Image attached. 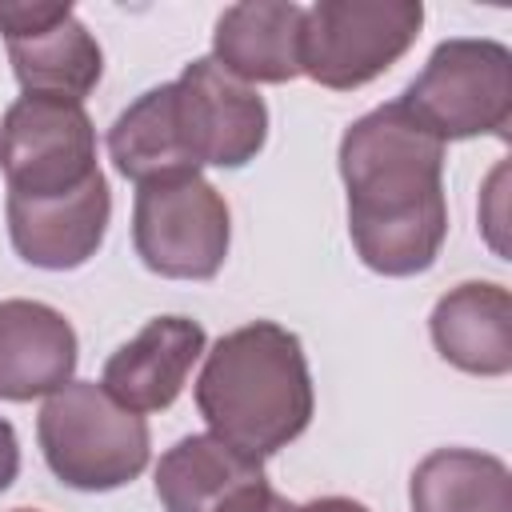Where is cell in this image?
<instances>
[{
	"label": "cell",
	"mask_w": 512,
	"mask_h": 512,
	"mask_svg": "<svg viewBox=\"0 0 512 512\" xmlns=\"http://www.w3.org/2000/svg\"><path fill=\"white\" fill-rule=\"evenodd\" d=\"M336 160L360 264L380 276L428 272L448 236L444 144L392 100L344 128Z\"/></svg>",
	"instance_id": "1"
},
{
	"label": "cell",
	"mask_w": 512,
	"mask_h": 512,
	"mask_svg": "<svg viewBox=\"0 0 512 512\" xmlns=\"http://www.w3.org/2000/svg\"><path fill=\"white\" fill-rule=\"evenodd\" d=\"M80 360L64 312L40 300H0V400L28 404L60 392Z\"/></svg>",
	"instance_id": "13"
},
{
	"label": "cell",
	"mask_w": 512,
	"mask_h": 512,
	"mask_svg": "<svg viewBox=\"0 0 512 512\" xmlns=\"http://www.w3.org/2000/svg\"><path fill=\"white\" fill-rule=\"evenodd\" d=\"M0 36L24 96L84 104L104 76V52L72 4H0Z\"/></svg>",
	"instance_id": "9"
},
{
	"label": "cell",
	"mask_w": 512,
	"mask_h": 512,
	"mask_svg": "<svg viewBox=\"0 0 512 512\" xmlns=\"http://www.w3.org/2000/svg\"><path fill=\"white\" fill-rule=\"evenodd\" d=\"M172 116L180 148L196 168H244L268 140L264 96L228 76L212 56L184 64V72L172 80Z\"/></svg>",
	"instance_id": "8"
},
{
	"label": "cell",
	"mask_w": 512,
	"mask_h": 512,
	"mask_svg": "<svg viewBox=\"0 0 512 512\" xmlns=\"http://www.w3.org/2000/svg\"><path fill=\"white\" fill-rule=\"evenodd\" d=\"M108 156L124 180L136 188L168 176H196L200 168L184 156L176 116H172V80L136 96L108 128Z\"/></svg>",
	"instance_id": "17"
},
{
	"label": "cell",
	"mask_w": 512,
	"mask_h": 512,
	"mask_svg": "<svg viewBox=\"0 0 512 512\" xmlns=\"http://www.w3.org/2000/svg\"><path fill=\"white\" fill-rule=\"evenodd\" d=\"M16 472H20V444H16L12 424L0 416V492H8V488H12Z\"/></svg>",
	"instance_id": "18"
},
{
	"label": "cell",
	"mask_w": 512,
	"mask_h": 512,
	"mask_svg": "<svg viewBox=\"0 0 512 512\" xmlns=\"http://www.w3.org/2000/svg\"><path fill=\"white\" fill-rule=\"evenodd\" d=\"M4 212H8L12 248L24 264L48 272H72L100 252L112 220V192L100 172L68 196H52V200L8 196Z\"/></svg>",
	"instance_id": "11"
},
{
	"label": "cell",
	"mask_w": 512,
	"mask_h": 512,
	"mask_svg": "<svg viewBox=\"0 0 512 512\" xmlns=\"http://www.w3.org/2000/svg\"><path fill=\"white\" fill-rule=\"evenodd\" d=\"M304 8L292 0L228 4L212 32V60L244 84H288L300 76Z\"/></svg>",
	"instance_id": "15"
},
{
	"label": "cell",
	"mask_w": 512,
	"mask_h": 512,
	"mask_svg": "<svg viewBox=\"0 0 512 512\" xmlns=\"http://www.w3.org/2000/svg\"><path fill=\"white\" fill-rule=\"evenodd\" d=\"M428 332L436 352L468 376L512 372V296L504 284L464 280L448 288L428 316Z\"/></svg>",
	"instance_id": "14"
},
{
	"label": "cell",
	"mask_w": 512,
	"mask_h": 512,
	"mask_svg": "<svg viewBox=\"0 0 512 512\" xmlns=\"http://www.w3.org/2000/svg\"><path fill=\"white\" fill-rule=\"evenodd\" d=\"M412 512H512V472L476 448H436L408 480Z\"/></svg>",
	"instance_id": "16"
},
{
	"label": "cell",
	"mask_w": 512,
	"mask_h": 512,
	"mask_svg": "<svg viewBox=\"0 0 512 512\" xmlns=\"http://www.w3.org/2000/svg\"><path fill=\"white\" fill-rule=\"evenodd\" d=\"M0 172L8 196L52 200L100 176L96 128L84 104L56 96H20L0 120Z\"/></svg>",
	"instance_id": "7"
},
{
	"label": "cell",
	"mask_w": 512,
	"mask_h": 512,
	"mask_svg": "<svg viewBox=\"0 0 512 512\" xmlns=\"http://www.w3.org/2000/svg\"><path fill=\"white\" fill-rule=\"evenodd\" d=\"M400 108L440 144L472 136H508L512 124V52L500 40H440L424 72L404 88Z\"/></svg>",
	"instance_id": "4"
},
{
	"label": "cell",
	"mask_w": 512,
	"mask_h": 512,
	"mask_svg": "<svg viewBox=\"0 0 512 512\" xmlns=\"http://www.w3.org/2000/svg\"><path fill=\"white\" fill-rule=\"evenodd\" d=\"M192 396L212 436L260 460L288 448L316 412L304 344L276 320L224 332L204 352Z\"/></svg>",
	"instance_id": "2"
},
{
	"label": "cell",
	"mask_w": 512,
	"mask_h": 512,
	"mask_svg": "<svg viewBox=\"0 0 512 512\" xmlns=\"http://www.w3.org/2000/svg\"><path fill=\"white\" fill-rule=\"evenodd\" d=\"M36 440L52 476L76 492L132 484L152 456L148 420L104 392L96 380H68L36 416Z\"/></svg>",
	"instance_id": "3"
},
{
	"label": "cell",
	"mask_w": 512,
	"mask_h": 512,
	"mask_svg": "<svg viewBox=\"0 0 512 512\" xmlns=\"http://www.w3.org/2000/svg\"><path fill=\"white\" fill-rule=\"evenodd\" d=\"M208 352V336L188 316H156L104 360V392L132 412H164L188 384L192 364Z\"/></svg>",
	"instance_id": "12"
},
{
	"label": "cell",
	"mask_w": 512,
	"mask_h": 512,
	"mask_svg": "<svg viewBox=\"0 0 512 512\" xmlns=\"http://www.w3.org/2000/svg\"><path fill=\"white\" fill-rule=\"evenodd\" d=\"M228 240V204L200 172L148 180L136 188L132 244L148 272L164 280H212L224 268Z\"/></svg>",
	"instance_id": "6"
},
{
	"label": "cell",
	"mask_w": 512,
	"mask_h": 512,
	"mask_svg": "<svg viewBox=\"0 0 512 512\" xmlns=\"http://www.w3.org/2000/svg\"><path fill=\"white\" fill-rule=\"evenodd\" d=\"M284 512H368V508L360 500H352V496H316L308 504H292L288 500Z\"/></svg>",
	"instance_id": "19"
},
{
	"label": "cell",
	"mask_w": 512,
	"mask_h": 512,
	"mask_svg": "<svg viewBox=\"0 0 512 512\" xmlns=\"http://www.w3.org/2000/svg\"><path fill=\"white\" fill-rule=\"evenodd\" d=\"M12 512H36V508H12Z\"/></svg>",
	"instance_id": "20"
},
{
	"label": "cell",
	"mask_w": 512,
	"mask_h": 512,
	"mask_svg": "<svg viewBox=\"0 0 512 512\" xmlns=\"http://www.w3.org/2000/svg\"><path fill=\"white\" fill-rule=\"evenodd\" d=\"M268 492L264 460L212 432L176 440L156 464V496L164 512H252Z\"/></svg>",
	"instance_id": "10"
},
{
	"label": "cell",
	"mask_w": 512,
	"mask_h": 512,
	"mask_svg": "<svg viewBox=\"0 0 512 512\" xmlns=\"http://www.w3.org/2000/svg\"><path fill=\"white\" fill-rule=\"evenodd\" d=\"M420 0H320L304 8L300 76L352 92L384 76L420 36Z\"/></svg>",
	"instance_id": "5"
}]
</instances>
